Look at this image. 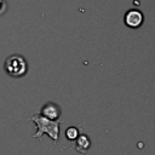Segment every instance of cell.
<instances>
[{
	"instance_id": "obj_6",
	"label": "cell",
	"mask_w": 155,
	"mask_h": 155,
	"mask_svg": "<svg viewBox=\"0 0 155 155\" xmlns=\"http://www.w3.org/2000/svg\"><path fill=\"white\" fill-rule=\"evenodd\" d=\"M79 134H80V128H79V127L70 126V127H68V128L65 130V137H67V139L70 140V142L75 140V139L79 137Z\"/></svg>"
},
{
	"instance_id": "obj_7",
	"label": "cell",
	"mask_w": 155,
	"mask_h": 155,
	"mask_svg": "<svg viewBox=\"0 0 155 155\" xmlns=\"http://www.w3.org/2000/svg\"><path fill=\"white\" fill-rule=\"evenodd\" d=\"M7 7H8L7 2H6L5 0H0V16H2V15H5V13H6Z\"/></svg>"
},
{
	"instance_id": "obj_5",
	"label": "cell",
	"mask_w": 155,
	"mask_h": 155,
	"mask_svg": "<svg viewBox=\"0 0 155 155\" xmlns=\"http://www.w3.org/2000/svg\"><path fill=\"white\" fill-rule=\"evenodd\" d=\"M75 140H76V144H75L76 151L80 153V154H86L87 150L91 147V139H90V137L86 136V134H79V137Z\"/></svg>"
},
{
	"instance_id": "obj_3",
	"label": "cell",
	"mask_w": 155,
	"mask_h": 155,
	"mask_svg": "<svg viewBox=\"0 0 155 155\" xmlns=\"http://www.w3.org/2000/svg\"><path fill=\"white\" fill-rule=\"evenodd\" d=\"M144 22V15L138 8H130L124 15V23L131 29H138Z\"/></svg>"
},
{
	"instance_id": "obj_2",
	"label": "cell",
	"mask_w": 155,
	"mask_h": 155,
	"mask_svg": "<svg viewBox=\"0 0 155 155\" xmlns=\"http://www.w3.org/2000/svg\"><path fill=\"white\" fill-rule=\"evenodd\" d=\"M4 70L11 78H23L28 73V62L22 54H10L4 62Z\"/></svg>"
},
{
	"instance_id": "obj_1",
	"label": "cell",
	"mask_w": 155,
	"mask_h": 155,
	"mask_svg": "<svg viewBox=\"0 0 155 155\" xmlns=\"http://www.w3.org/2000/svg\"><path fill=\"white\" fill-rule=\"evenodd\" d=\"M36 125V132L33 134L34 138L41 139L42 134H47L54 143L59 138V125L62 124V119L59 120H50L41 114H35L29 119Z\"/></svg>"
},
{
	"instance_id": "obj_4",
	"label": "cell",
	"mask_w": 155,
	"mask_h": 155,
	"mask_svg": "<svg viewBox=\"0 0 155 155\" xmlns=\"http://www.w3.org/2000/svg\"><path fill=\"white\" fill-rule=\"evenodd\" d=\"M40 114L42 116L50 119V120H59L61 115H62V110H61V107L57 103L47 102L46 104L42 105Z\"/></svg>"
}]
</instances>
